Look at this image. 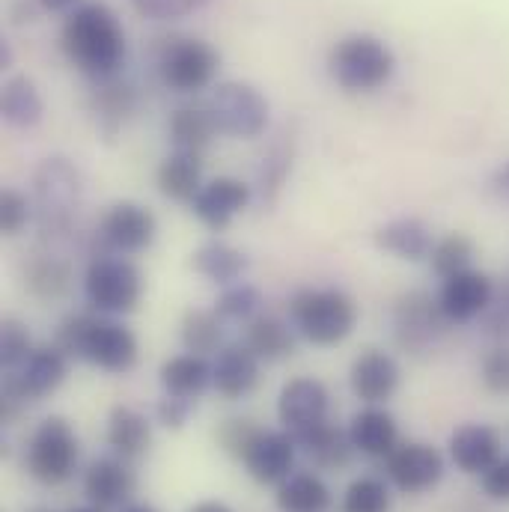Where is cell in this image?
Segmentation results:
<instances>
[{
	"label": "cell",
	"instance_id": "bcb514c9",
	"mask_svg": "<svg viewBox=\"0 0 509 512\" xmlns=\"http://www.w3.org/2000/svg\"><path fill=\"white\" fill-rule=\"evenodd\" d=\"M194 399H182V396H170L164 393L158 402H155V423L170 429V432H179L188 426L191 414H194Z\"/></svg>",
	"mask_w": 509,
	"mask_h": 512
},
{
	"label": "cell",
	"instance_id": "db71d44e",
	"mask_svg": "<svg viewBox=\"0 0 509 512\" xmlns=\"http://www.w3.org/2000/svg\"><path fill=\"white\" fill-rule=\"evenodd\" d=\"M69 512H105V510H99V507H93V504H90V507H81V510H69Z\"/></svg>",
	"mask_w": 509,
	"mask_h": 512
},
{
	"label": "cell",
	"instance_id": "5b68a950",
	"mask_svg": "<svg viewBox=\"0 0 509 512\" xmlns=\"http://www.w3.org/2000/svg\"><path fill=\"white\" fill-rule=\"evenodd\" d=\"M396 54L382 36L373 33H349L328 54L331 81L355 96L376 93L393 78Z\"/></svg>",
	"mask_w": 509,
	"mask_h": 512
},
{
	"label": "cell",
	"instance_id": "8fae6325",
	"mask_svg": "<svg viewBox=\"0 0 509 512\" xmlns=\"http://www.w3.org/2000/svg\"><path fill=\"white\" fill-rule=\"evenodd\" d=\"M447 474V459L426 441H399L384 459V480L402 495H426Z\"/></svg>",
	"mask_w": 509,
	"mask_h": 512
},
{
	"label": "cell",
	"instance_id": "d590c367",
	"mask_svg": "<svg viewBox=\"0 0 509 512\" xmlns=\"http://www.w3.org/2000/svg\"><path fill=\"white\" fill-rule=\"evenodd\" d=\"M212 310L227 322V325H251L256 316L262 313V292L254 283L239 280L230 286H221Z\"/></svg>",
	"mask_w": 509,
	"mask_h": 512
},
{
	"label": "cell",
	"instance_id": "836d02e7",
	"mask_svg": "<svg viewBox=\"0 0 509 512\" xmlns=\"http://www.w3.org/2000/svg\"><path fill=\"white\" fill-rule=\"evenodd\" d=\"M72 283V265L63 256L42 251L24 265V286L30 295L42 298V301H54L60 295H66Z\"/></svg>",
	"mask_w": 509,
	"mask_h": 512
},
{
	"label": "cell",
	"instance_id": "e0dca14e",
	"mask_svg": "<svg viewBox=\"0 0 509 512\" xmlns=\"http://www.w3.org/2000/svg\"><path fill=\"white\" fill-rule=\"evenodd\" d=\"M328 408H331V393H328L325 382H319L313 376H298L280 387L277 417L289 435L328 420Z\"/></svg>",
	"mask_w": 509,
	"mask_h": 512
},
{
	"label": "cell",
	"instance_id": "681fc988",
	"mask_svg": "<svg viewBox=\"0 0 509 512\" xmlns=\"http://www.w3.org/2000/svg\"><path fill=\"white\" fill-rule=\"evenodd\" d=\"M39 9H45V12H72V9H78L84 0H33Z\"/></svg>",
	"mask_w": 509,
	"mask_h": 512
},
{
	"label": "cell",
	"instance_id": "5bb4252c",
	"mask_svg": "<svg viewBox=\"0 0 509 512\" xmlns=\"http://www.w3.org/2000/svg\"><path fill=\"white\" fill-rule=\"evenodd\" d=\"M495 280L480 271V268H468L462 274H453L447 280H441L438 286V307L444 313V319L450 322V328L456 325H471L480 322L483 313L489 310L492 298H495Z\"/></svg>",
	"mask_w": 509,
	"mask_h": 512
},
{
	"label": "cell",
	"instance_id": "b9f144b4",
	"mask_svg": "<svg viewBox=\"0 0 509 512\" xmlns=\"http://www.w3.org/2000/svg\"><path fill=\"white\" fill-rule=\"evenodd\" d=\"M289 170H292V149H289L286 143H277V146L262 158V167H259V188H262V197L274 200L277 191L283 188Z\"/></svg>",
	"mask_w": 509,
	"mask_h": 512
},
{
	"label": "cell",
	"instance_id": "816d5d0a",
	"mask_svg": "<svg viewBox=\"0 0 509 512\" xmlns=\"http://www.w3.org/2000/svg\"><path fill=\"white\" fill-rule=\"evenodd\" d=\"M12 45L9 39H0V69H12Z\"/></svg>",
	"mask_w": 509,
	"mask_h": 512
},
{
	"label": "cell",
	"instance_id": "52a82bcc",
	"mask_svg": "<svg viewBox=\"0 0 509 512\" xmlns=\"http://www.w3.org/2000/svg\"><path fill=\"white\" fill-rule=\"evenodd\" d=\"M81 459L78 435L66 417H45L24 450V471L39 486H63L72 480Z\"/></svg>",
	"mask_w": 509,
	"mask_h": 512
},
{
	"label": "cell",
	"instance_id": "8992f818",
	"mask_svg": "<svg viewBox=\"0 0 509 512\" xmlns=\"http://www.w3.org/2000/svg\"><path fill=\"white\" fill-rule=\"evenodd\" d=\"M84 298L93 313L102 316H128L137 310L143 298V274L140 268L120 254H96L84 271Z\"/></svg>",
	"mask_w": 509,
	"mask_h": 512
},
{
	"label": "cell",
	"instance_id": "7a4b0ae2",
	"mask_svg": "<svg viewBox=\"0 0 509 512\" xmlns=\"http://www.w3.org/2000/svg\"><path fill=\"white\" fill-rule=\"evenodd\" d=\"M54 343L72 358L99 367L111 376H126L140 361V343L134 331L102 313H72L57 325Z\"/></svg>",
	"mask_w": 509,
	"mask_h": 512
},
{
	"label": "cell",
	"instance_id": "74e56055",
	"mask_svg": "<svg viewBox=\"0 0 509 512\" xmlns=\"http://www.w3.org/2000/svg\"><path fill=\"white\" fill-rule=\"evenodd\" d=\"M390 507H393L390 483L373 474L352 480L340 501V512H390Z\"/></svg>",
	"mask_w": 509,
	"mask_h": 512
},
{
	"label": "cell",
	"instance_id": "7dc6e473",
	"mask_svg": "<svg viewBox=\"0 0 509 512\" xmlns=\"http://www.w3.org/2000/svg\"><path fill=\"white\" fill-rule=\"evenodd\" d=\"M480 489L489 501L495 504H509V456H501L483 477H480Z\"/></svg>",
	"mask_w": 509,
	"mask_h": 512
},
{
	"label": "cell",
	"instance_id": "7402d4cb",
	"mask_svg": "<svg viewBox=\"0 0 509 512\" xmlns=\"http://www.w3.org/2000/svg\"><path fill=\"white\" fill-rule=\"evenodd\" d=\"M376 248L384 254L396 256L402 262H429V254L435 248V233L432 227L417 218V215H399L376 227L373 233Z\"/></svg>",
	"mask_w": 509,
	"mask_h": 512
},
{
	"label": "cell",
	"instance_id": "60d3db41",
	"mask_svg": "<svg viewBox=\"0 0 509 512\" xmlns=\"http://www.w3.org/2000/svg\"><path fill=\"white\" fill-rule=\"evenodd\" d=\"M480 382L492 393L509 399V346L507 343H495L483 361H480Z\"/></svg>",
	"mask_w": 509,
	"mask_h": 512
},
{
	"label": "cell",
	"instance_id": "484cf974",
	"mask_svg": "<svg viewBox=\"0 0 509 512\" xmlns=\"http://www.w3.org/2000/svg\"><path fill=\"white\" fill-rule=\"evenodd\" d=\"M155 185L158 194L170 203H188L197 197L203 188V161L197 152H182L173 149L155 170Z\"/></svg>",
	"mask_w": 509,
	"mask_h": 512
},
{
	"label": "cell",
	"instance_id": "7c38bea8",
	"mask_svg": "<svg viewBox=\"0 0 509 512\" xmlns=\"http://www.w3.org/2000/svg\"><path fill=\"white\" fill-rule=\"evenodd\" d=\"M450 328V322L444 319L438 298H432L429 292H405L396 304H393V334L396 343L411 352H429L438 346V340L444 337V331Z\"/></svg>",
	"mask_w": 509,
	"mask_h": 512
},
{
	"label": "cell",
	"instance_id": "4fadbf2b",
	"mask_svg": "<svg viewBox=\"0 0 509 512\" xmlns=\"http://www.w3.org/2000/svg\"><path fill=\"white\" fill-rule=\"evenodd\" d=\"M72 358L54 343V346H36L33 355L15 370L3 373V399L15 402H39L51 396L69 376Z\"/></svg>",
	"mask_w": 509,
	"mask_h": 512
},
{
	"label": "cell",
	"instance_id": "4316f807",
	"mask_svg": "<svg viewBox=\"0 0 509 512\" xmlns=\"http://www.w3.org/2000/svg\"><path fill=\"white\" fill-rule=\"evenodd\" d=\"M158 382L164 387V393L197 402L209 387H215V370H212L209 358L182 352V355H173L161 364Z\"/></svg>",
	"mask_w": 509,
	"mask_h": 512
},
{
	"label": "cell",
	"instance_id": "83f0119b",
	"mask_svg": "<svg viewBox=\"0 0 509 512\" xmlns=\"http://www.w3.org/2000/svg\"><path fill=\"white\" fill-rule=\"evenodd\" d=\"M191 268L215 286H230L245 280V274L251 271V259L242 248L224 239H209L191 254Z\"/></svg>",
	"mask_w": 509,
	"mask_h": 512
},
{
	"label": "cell",
	"instance_id": "d6986e66",
	"mask_svg": "<svg viewBox=\"0 0 509 512\" xmlns=\"http://www.w3.org/2000/svg\"><path fill=\"white\" fill-rule=\"evenodd\" d=\"M447 453L462 474L483 477L504 456V438L489 423H462L453 429L447 441Z\"/></svg>",
	"mask_w": 509,
	"mask_h": 512
},
{
	"label": "cell",
	"instance_id": "3957f363",
	"mask_svg": "<svg viewBox=\"0 0 509 512\" xmlns=\"http://www.w3.org/2000/svg\"><path fill=\"white\" fill-rule=\"evenodd\" d=\"M358 304L340 286H304L289 298V322L310 346L331 349L358 328Z\"/></svg>",
	"mask_w": 509,
	"mask_h": 512
},
{
	"label": "cell",
	"instance_id": "d4e9b609",
	"mask_svg": "<svg viewBox=\"0 0 509 512\" xmlns=\"http://www.w3.org/2000/svg\"><path fill=\"white\" fill-rule=\"evenodd\" d=\"M105 441L114 456L137 462L152 447V420L131 405H114L105 423Z\"/></svg>",
	"mask_w": 509,
	"mask_h": 512
},
{
	"label": "cell",
	"instance_id": "f907efd6",
	"mask_svg": "<svg viewBox=\"0 0 509 512\" xmlns=\"http://www.w3.org/2000/svg\"><path fill=\"white\" fill-rule=\"evenodd\" d=\"M188 512H236L230 504H224V501H200V504H194Z\"/></svg>",
	"mask_w": 509,
	"mask_h": 512
},
{
	"label": "cell",
	"instance_id": "4dcf8cb0",
	"mask_svg": "<svg viewBox=\"0 0 509 512\" xmlns=\"http://www.w3.org/2000/svg\"><path fill=\"white\" fill-rule=\"evenodd\" d=\"M137 105L134 87L120 81V78H108V81H96L93 99H90V111L96 117L99 131L111 140L120 134V128L126 126V120L131 117Z\"/></svg>",
	"mask_w": 509,
	"mask_h": 512
},
{
	"label": "cell",
	"instance_id": "44dd1931",
	"mask_svg": "<svg viewBox=\"0 0 509 512\" xmlns=\"http://www.w3.org/2000/svg\"><path fill=\"white\" fill-rule=\"evenodd\" d=\"M292 438L298 444V453H304L316 471H343L358 453L349 438V429H340L334 420H322L304 432H295Z\"/></svg>",
	"mask_w": 509,
	"mask_h": 512
},
{
	"label": "cell",
	"instance_id": "1f68e13d",
	"mask_svg": "<svg viewBox=\"0 0 509 512\" xmlns=\"http://www.w3.org/2000/svg\"><path fill=\"white\" fill-rule=\"evenodd\" d=\"M280 512H328L334 495L316 471H292L274 495Z\"/></svg>",
	"mask_w": 509,
	"mask_h": 512
},
{
	"label": "cell",
	"instance_id": "7bdbcfd3",
	"mask_svg": "<svg viewBox=\"0 0 509 512\" xmlns=\"http://www.w3.org/2000/svg\"><path fill=\"white\" fill-rule=\"evenodd\" d=\"M149 21H179L209 6V0H128Z\"/></svg>",
	"mask_w": 509,
	"mask_h": 512
},
{
	"label": "cell",
	"instance_id": "603a6c76",
	"mask_svg": "<svg viewBox=\"0 0 509 512\" xmlns=\"http://www.w3.org/2000/svg\"><path fill=\"white\" fill-rule=\"evenodd\" d=\"M212 370H215V390L224 399H245L259 384L262 361L248 349V343H227L215 355Z\"/></svg>",
	"mask_w": 509,
	"mask_h": 512
},
{
	"label": "cell",
	"instance_id": "8d00e7d4",
	"mask_svg": "<svg viewBox=\"0 0 509 512\" xmlns=\"http://www.w3.org/2000/svg\"><path fill=\"white\" fill-rule=\"evenodd\" d=\"M474 256H477V248L465 233H447L435 239V248L429 254V268L438 280H447L453 274L474 268Z\"/></svg>",
	"mask_w": 509,
	"mask_h": 512
},
{
	"label": "cell",
	"instance_id": "d6a6232c",
	"mask_svg": "<svg viewBox=\"0 0 509 512\" xmlns=\"http://www.w3.org/2000/svg\"><path fill=\"white\" fill-rule=\"evenodd\" d=\"M179 340L185 352L215 358L227 346V322L215 310H203V307L185 310L179 322Z\"/></svg>",
	"mask_w": 509,
	"mask_h": 512
},
{
	"label": "cell",
	"instance_id": "ac0fdd59",
	"mask_svg": "<svg viewBox=\"0 0 509 512\" xmlns=\"http://www.w3.org/2000/svg\"><path fill=\"white\" fill-rule=\"evenodd\" d=\"M402 384L399 361L379 346L364 349L349 367V387L364 405H387Z\"/></svg>",
	"mask_w": 509,
	"mask_h": 512
},
{
	"label": "cell",
	"instance_id": "9a60e30c",
	"mask_svg": "<svg viewBox=\"0 0 509 512\" xmlns=\"http://www.w3.org/2000/svg\"><path fill=\"white\" fill-rule=\"evenodd\" d=\"M254 200V185L239 176H215L203 182L191 200V215L212 233H224Z\"/></svg>",
	"mask_w": 509,
	"mask_h": 512
},
{
	"label": "cell",
	"instance_id": "11a10c76",
	"mask_svg": "<svg viewBox=\"0 0 509 512\" xmlns=\"http://www.w3.org/2000/svg\"><path fill=\"white\" fill-rule=\"evenodd\" d=\"M30 512H51V510H45V507H39V510H30Z\"/></svg>",
	"mask_w": 509,
	"mask_h": 512
},
{
	"label": "cell",
	"instance_id": "9c48e42d",
	"mask_svg": "<svg viewBox=\"0 0 509 512\" xmlns=\"http://www.w3.org/2000/svg\"><path fill=\"white\" fill-rule=\"evenodd\" d=\"M221 57L218 51L194 36H182V39H167V45L158 54V75L161 84L173 93H200L206 90L215 75H218Z\"/></svg>",
	"mask_w": 509,
	"mask_h": 512
},
{
	"label": "cell",
	"instance_id": "ba28073f",
	"mask_svg": "<svg viewBox=\"0 0 509 512\" xmlns=\"http://www.w3.org/2000/svg\"><path fill=\"white\" fill-rule=\"evenodd\" d=\"M206 111L218 128V134H227L236 140L259 137L268 128V117H271L268 99L248 81H221L209 93Z\"/></svg>",
	"mask_w": 509,
	"mask_h": 512
},
{
	"label": "cell",
	"instance_id": "ee69618b",
	"mask_svg": "<svg viewBox=\"0 0 509 512\" xmlns=\"http://www.w3.org/2000/svg\"><path fill=\"white\" fill-rule=\"evenodd\" d=\"M256 432H259V426H256L254 420H248V417H230V420H224L218 426V444H221V450L227 456H233V459L242 462V456H245L248 444L254 441Z\"/></svg>",
	"mask_w": 509,
	"mask_h": 512
},
{
	"label": "cell",
	"instance_id": "f6af8a7d",
	"mask_svg": "<svg viewBox=\"0 0 509 512\" xmlns=\"http://www.w3.org/2000/svg\"><path fill=\"white\" fill-rule=\"evenodd\" d=\"M480 328L489 340L509 346V280L495 289V298H492L489 310L483 313Z\"/></svg>",
	"mask_w": 509,
	"mask_h": 512
},
{
	"label": "cell",
	"instance_id": "6da1fadb",
	"mask_svg": "<svg viewBox=\"0 0 509 512\" xmlns=\"http://www.w3.org/2000/svg\"><path fill=\"white\" fill-rule=\"evenodd\" d=\"M60 48L81 75L93 81L117 78L128 51L123 21L108 3L84 0L66 15L60 30Z\"/></svg>",
	"mask_w": 509,
	"mask_h": 512
},
{
	"label": "cell",
	"instance_id": "f5cc1de1",
	"mask_svg": "<svg viewBox=\"0 0 509 512\" xmlns=\"http://www.w3.org/2000/svg\"><path fill=\"white\" fill-rule=\"evenodd\" d=\"M120 512H158L152 504H140V501H131L128 507H123Z\"/></svg>",
	"mask_w": 509,
	"mask_h": 512
},
{
	"label": "cell",
	"instance_id": "cb8c5ba5",
	"mask_svg": "<svg viewBox=\"0 0 509 512\" xmlns=\"http://www.w3.org/2000/svg\"><path fill=\"white\" fill-rule=\"evenodd\" d=\"M349 438L355 450L367 459H387L393 447L399 444V426L396 417L384 405H364L349 420Z\"/></svg>",
	"mask_w": 509,
	"mask_h": 512
},
{
	"label": "cell",
	"instance_id": "f546056e",
	"mask_svg": "<svg viewBox=\"0 0 509 512\" xmlns=\"http://www.w3.org/2000/svg\"><path fill=\"white\" fill-rule=\"evenodd\" d=\"M0 117L6 126L18 128V131L39 126L45 120V102H42L39 87L24 75L6 78L0 90Z\"/></svg>",
	"mask_w": 509,
	"mask_h": 512
},
{
	"label": "cell",
	"instance_id": "f35d334b",
	"mask_svg": "<svg viewBox=\"0 0 509 512\" xmlns=\"http://www.w3.org/2000/svg\"><path fill=\"white\" fill-rule=\"evenodd\" d=\"M33 337L27 331V325L15 316H6L0 322V364L3 373H15L30 355H33Z\"/></svg>",
	"mask_w": 509,
	"mask_h": 512
},
{
	"label": "cell",
	"instance_id": "f1b7e54d",
	"mask_svg": "<svg viewBox=\"0 0 509 512\" xmlns=\"http://www.w3.org/2000/svg\"><path fill=\"white\" fill-rule=\"evenodd\" d=\"M245 343L262 364H277L295 355L298 331L292 328L289 319L259 313L251 325H245Z\"/></svg>",
	"mask_w": 509,
	"mask_h": 512
},
{
	"label": "cell",
	"instance_id": "c3c4849f",
	"mask_svg": "<svg viewBox=\"0 0 509 512\" xmlns=\"http://www.w3.org/2000/svg\"><path fill=\"white\" fill-rule=\"evenodd\" d=\"M492 191L498 194V197H504V200H509V161L507 164H501L495 173H492Z\"/></svg>",
	"mask_w": 509,
	"mask_h": 512
},
{
	"label": "cell",
	"instance_id": "2e32d148",
	"mask_svg": "<svg viewBox=\"0 0 509 512\" xmlns=\"http://www.w3.org/2000/svg\"><path fill=\"white\" fill-rule=\"evenodd\" d=\"M295 459L298 444L286 429H259L242 456V465L259 486H280L295 471Z\"/></svg>",
	"mask_w": 509,
	"mask_h": 512
},
{
	"label": "cell",
	"instance_id": "30bf717a",
	"mask_svg": "<svg viewBox=\"0 0 509 512\" xmlns=\"http://www.w3.org/2000/svg\"><path fill=\"white\" fill-rule=\"evenodd\" d=\"M155 236H158V218L149 206H143L137 200L111 203L96 227V242L102 248L99 254H143L152 248Z\"/></svg>",
	"mask_w": 509,
	"mask_h": 512
},
{
	"label": "cell",
	"instance_id": "277c9868",
	"mask_svg": "<svg viewBox=\"0 0 509 512\" xmlns=\"http://www.w3.org/2000/svg\"><path fill=\"white\" fill-rule=\"evenodd\" d=\"M84 194L81 170L66 155H48L33 173V209H36V230L42 239H63L78 215Z\"/></svg>",
	"mask_w": 509,
	"mask_h": 512
},
{
	"label": "cell",
	"instance_id": "ffe728a7",
	"mask_svg": "<svg viewBox=\"0 0 509 512\" xmlns=\"http://www.w3.org/2000/svg\"><path fill=\"white\" fill-rule=\"evenodd\" d=\"M84 498L99 510H123L131 504V495L137 489V477L126 459L120 456H102L90 462L81 480Z\"/></svg>",
	"mask_w": 509,
	"mask_h": 512
},
{
	"label": "cell",
	"instance_id": "e575fe53",
	"mask_svg": "<svg viewBox=\"0 0 509 512\" xmlns=\"http://www.w3.org/2000/svg\"><path fill=\"white\" fill-rule=\"evenodd\" d=\"M167 134H170V143L173 149H182V152H203L212 137L218 134V128L212 123L206 105H182L170 114V123H167Z\"/></svg>",
	"mask_w": 509,
	"mask_h": 512
},
{
	"label": "cell",
	"instance_id": "ab89813d",
	"mask_svg": "<svg viewBox=\"0 0 509 512\" xmlns=\"http://www.w3.org/2000/svg\"><path fill=\"white\" fill-rule=\"evenodd\" d=\"M36 221L33 197H27L18 188H3L0 194V230L3 236H18Z\"/></svg>",
	"mask_w": 509,
	"mask_h": 512
}]
</instances>
